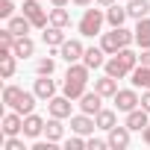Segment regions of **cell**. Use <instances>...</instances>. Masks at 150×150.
<instances>
[{
	"mask_svg": "<svg viewBox=\"0 0 150 150\" xmlns=\"http://www.w3.org/2000/svg\"><path fill=\"white\" fill-rule=\"evenodd\" d=\"M88 65L83 62H74V65H68V74H65V83H62V94L65 97H71V100H80L86 91H88Z\"/></svg>",
	"mask_w": 150,
	"mask_h": 150,
	"instance_id": "obj_1",
	"label": "cell"
},
{
	"mask_svg": "<svg viewBox=\"0 0 150 150\" xmlns=\"http://www.w3.org/2000/svg\"><path fill=\"white\" fill-rule=\"evenodd\" d=\"M132 41H135V33H129V30H124V27H112V33H103V38H100V47H103L109 56H115L118 50L129 47Z\"/></svg>",
	"mask_w": 150,
	"mask_h": 150,
	"instance_id": "obj_2",
	"label": "cell"
},
{
	"mask_svg": "<svg viewBox=\"0 0 150 150\" xmlns=\"http://www.w3.org/2000/svg\"><path fill=\"white\" fill-rule=\"evenodd\" d=\"M103 21H106V12L103 9H86V15L80 18V35H97L103 30Z\"/></svg>",
	"mask_w": 150,
	"mask_h": 150,
	"instance_id": "obj_3",
	"label": "cell"
},
{
	"mask_svg": "<svg viewBox=\"0 0 150 150\" xmlns=\"http://www.w3.org/2000/svg\"><path fill=\"white\" fill-rule=\"evenodd\" d=\"M21 12H24V15L33 21V27H35V30H44V27L50 24V15L41 9V3H38V0H24Z\"/></svg>",
	"mask_w": 150,
	"mask_h": 150,
	"instance_id": "obj_4",
	"label": "cell"
},
{
	"mask_svg": "<svg viewBox=\"0 0 150 150\" xmlns=\"http://www.w3.org/2000/svg\"><path fill=\"white\" fill-rule=\"evenodd\" d=\"M112 100H115V109H118V112H132V109L141 106V97H138L135 88H118V94H115Z\"/></svg>",
	"mask_w": 150,
	"mask_h": 150,
	"instance_id": "obj_5",
	"label": "cell"
},
{
	"mask_svg": "<svg viewBox=\"0 0 150 150\" xmlns=\"http://www.w3.org/2000/svg\"><path fill=\"white\" fill-rule=\"evenodd\" d=\"M59 56H62L68 65H74V62H83V56H86V47H83V41H77V38H65V44L59 47Z\"/></svg>",
	"mask_w": 150,
	"mask_h": 150,
	"instance_id": "obj_6",
	"label": "cell"
},
{
	"mask_svg": "<svg viewBox=\"0 0 150 150\" xmlns=\"http://www.w3.org/2000/svg\"><path fill=\"white\" fill-rule=\"evenodd\" d=\"M71 129H74V132H80V135H88V132L97 129V121H94V115H86V112L71 115Z\"/></svg>",
	"mask_w": 150,
	"mask_h": 150,
	"instance_id": "obj_7",
	"label": "cell"
},
{
	"mask_svg": "<svg viewBox=\"0 0 150 150\" xmlns=\"http://www.w3.org/2000/svg\"><path fill=\"white\" fill-rule=\"evenodd\" d=\"M129 132H132V129H129L127 124H124V127H112V129H109V147H112V150H127V147H129Z\"/></svg>",
	"mask_w": 150,
	"mask_h": 150,
	"instance_id": "obj_8",
	"label": "cell"
},
{
	"mask_svg": "<svg viewBox=\"0 0 150 150\" xmlns=\"http://www.w3.org/2000/svg\"><path fill=\"white\" fill-rule=\"evenodd\" d=\"M103 68H106V74H109V77H115V80H124V77H129V74H132V68H129V65H127L118 53H115L112 59H106V65H103Z\"/></svg>",
	"mask_w": 150,
	"mask_h": 150,
	"instance_id": "obj_9",
	"label": "cell"
},
{
	"mask_svg": "<svg viewBox=\"0 0 150 150\" xmlns=\"http://www.w3.org/2000/svg\"><path fill=\"white\" fill-rule=\"evenodd\" d=\"M100 103H103V94H97V91H86V94L80 97V109H83L86 115H97V112L103 109Z\"/></svg>",
	"mask_w": 150,
	"mask_h": 150,
	"instance_id": "obj_10",
	"label": "cell"
},
{
	"mask_svg": "<svg viewBox=\"0 0 150 150\" xmlns=\"http://www.w3.org/2000/svg\"><path fill=\"white\" fill-rule=\"evenodd\" d=\"M47 109H50V115L53 118H71V97H50L47 100Z\"/></svg>",
	"mask_w": 150,
	"mask_h": 150,
	"instance_id": "obj_11",
	"label": "cell"
},
{
	"mask_svg": "<svg viewBox=\"0 0 150 150\" xmlns=\"http://www.w3.org/2000/svg\"><path fill=\"white\" fill-rule=\"evenodd\" d=\"M24 132V115L21 112H6L3 115V135H18Z\"/></svg>",
	"mask_w": 150,
	"mask_h": 150,
	"instance_id": "obj_12",
	"label": "cell"
},
{
	"mask_svg": "<svg viewBox=\"0 0 150 150\" xmlns=\"http://www.w3.org/2000/svg\"><path fill=\"white\" fill-rule=\"evenodd\" d=\"M44 124H47V121L38 118V115H33V112L24 115V135H27V138H38V135L44 132Z\"/></svg>",
	"mask_w": 150,
	"mask_h": 150,
	"instance_id": "obj_13",
	"label": "cell"
},
{
	"mask_svg": "<svg viewBox=\"0 0 150 150\" xmlns=\"http://www.w3.org/2000/svg\"><path fill=\"white\" fill-rule=\"evenodd\" d=\"M35 94H38V100H50V97H56V83L50 80V77H41L38 74V80H35V88H33Z\"/></svg>",
	"mask_w": 150,
	"mask_h": 150,
	"instance_id": "obj_14",
	"label": "cell"
},
{
	"mask_svg": "<svg viewBox=\"0 0 150 150\" xmlns=\"http://www.w3.org/2000/svg\"><path fill=\"white\" fill-rule=\"evenodd\" d=\"M147 115H150L147 109H132V112H127V121H124V124H127L132 132H141V129L147 127Z\"/></svg>",
	"mask_w": 150,
	"mask_h": 150,
	"instance_id": "obj_15",
	"label": "cell"
},
{
	"mask_svg": "<svg viewBox=\"0 0 150 150\" xmlns=\"http://www.w3.org/2000/svg\"><path fill=\"white\" fill-rule=\"evenodd\" d=\"M15 53L12 50H3L0 47V74H3V80H12L15 77Z\"/></svg>",
	"mask_w": 150,
	"mask_h": 150,
	"instance_id": "obj_16",
	"label": "cell"
},
{
	"mask_svg": "<svg viewBox=\"0 0 150 150\" xmlns=\"http://www.w3.org/2000/svg\"><path fill=\"white\" fill-rule=\"evenodd\" d=\"M94 91H97V94H103V97H115V94H118V80L106 74V77L94 80Z\"/></svg>",
	"mask_w": 150,
	"mask_h": 150,
	"instance_id": "obj_17",
	"label": "cell"
},
{
	"mask_svg": "<svg viewBox=\"0 0 150 150\" xmlns=\"http://www.w3.org/2000/svg\"><path fill=\"white\" fill-rule=\"evenodd\" d=\"M6 27H9V30H12L15 35H30V30H33V21H30V18H27V15L21 12V15H12Z\"/></svg>",
	"mask_w": 150,
	"mask_h": 150,
	"instance_id": "obj_18",
	"label": "cell"
},
{
	"mask_svg": "<svg viewBox=\"0 0 150 150\" xmlns=\"http://www.w3.org/2000/svg\"><path fill=\"white\" fill-rule=\"evenodd\" d=\"M12 53H15L18 59H30V56L35 53V44H33V38H30V35H18V38H15V47H12Z\"/></svg>",
	"mask_w": 150,
	"mask_h": 150,
	"instance_id": "obj_19",
	"label": "cell"
},
{
	"mask_svg": "<svg viewBox=\"0 0 150 150\" xmlns=\"http://www.w3.org/2000/svg\"><path fill=\"white\" fill-rule=\"evenodd\" d=\"M129 77H132V86L135 88H150V65H135L132 68V74H129Z\"/></svg>",
	"mask_w": 150,
	"mask_h": 150,
	"instance_id": "obj_20",
	"label": "cell"
},
{
	"mask_svg": "<svg viewBox=\"0 0 150 150\" xmlns=\"http://www.w3.org/2000/svg\"><path fill=\"white\" fill-rule=\"evenodd\" d=\"M127 18H129V12H127L124 6H118V3L106 6V21H109V27H124Z\"/></svg>",
	"mask_w": 150,
	"mask_h": 150,
	"instance_id": "obj_21",
	"label": "cell"
},
{
	"mask_svg": "<svg viewBox=\"0 0 150 150\" xmlns=\"http://www.w3.org/2000/svg\"><path fill=\"white\" fill-rule=\"evenodd\" d=\"M41 38H44V44L47 47H62L65 44V33H62V27H44V33H41Z\"/></svg>",
	"mask_w": 150,
	"mask_h": 150,
	"instance_id": "obj_22",
	"label": "cell"
},
{
	"mask_svg": "<svg viewBox=\"0 0 150 150\" xmlns=\"http://www.w3.org/2000/svg\"><path fill=\"white\" fill-rule=\"evenodd\" d=\"M135 44L144 50V47H150V18H141L138 24H135Z\"/></svg>",
	"mask_w": 150,
	"mask_h": 150,
	"instance_id": "obj_23",
	"label": "cell"
},
{
	"mask_svg": "<svg viewBox=\"0 0 150 150\" xmlns=\"http://www.w3.org/2000/svg\"><path fill=\"white\" fill-rule=\"evenodd\" d=\"M103 53H106L103 47H88V50H86V56H83V62H86L91 71H94V68H103V65H106Z\"/></svg>",
	"mask_w": 150,
	"mask_h": 150,
	"instance_id": "obj_24",
	"label": "cell"
},
{
	"mask_svg": "<svg viewBox=\"0 0 150 150\" xmlns=\"http://www.w3.org/2000/svg\"><path fill=\"white\" fill-rule=\"evenodd\" d=\"M35 91H21V97H18V103H15V112H21V115H30L33 109H35Z\"/></svg>",
	"mask_w": 150,
	"mask_h": 150,
	"instance_id": "obj_25",
	"label": "cell"
},
{
	"mask_svg": "<svg viewBox=\"0 0 150 150\" xmlns=\"http://www.w3.org/2000/svg\"><path fill=\"white\" fill-rule=\"evenodd\" d=\"M94 121H97V129H112V127H118V115L112 112V109H100L97 115H94Z\"/></svg>",
	"mask_w": 150,
	"mask_h": 150,
	"instance_id": "obj_26",
	"label": "cell"
},
{
	"mask_svg": "<svg viewBox=\"0 0 150 150\" xmlns=\"http://www.w3.org/2000/svg\"><path fill=\"white\" fill-rule=\"evenodd\" d=\"M127 12H129V18L141 21V18L150 15V3H147V0H129V3H127Z\"/></svg>",
	"mask_w": 150,
	"mask_h": 150,
	"instance_id": "obj_27",
	"label": "cell"
},
{
	"mask_svg": "<svg viewBox=\"0 0 150 150\" xmlns=\"http://www.w3.org/2000/svg\"><path fill=\"white\" fill-rule=\"evenodd\" d=\"M50 24H53V27H62V30L71 27V15H68V9H65V6H53V9H50Z\"/></svg>",
	"mask_w": 150,
	"mask_h": 150,
	"instance_id": "obj_28",
	"label": "cell"
},
{
	"mask_svg": "<svg viewBox=\"0 0 150 150\" xmlns=\"http://www.w3.org/2000/svg\"><path fill=\"white\" fill-rule=\"evenodd\" d=\"M62 132H65V127H62V118H53V115H50V121L44 124V135H47L50 141H59V138H62Z\"/></svg>",
	"mask_w": 150,
	"mask_h": 150,
	"instance_id": "obj_29",
	"label": "cell"
},
{
	"mask_svg": "<svg viewBox=\"0 0 150 150\" xmlns=\"http://www.w3.org/2000/svg\"><path fill=\"white\" fill-rule=\"evenodd\" d=\"M21 91H24V88H18V86H6V88H3V103H6L9 109H15V103H18Z\"/></svg>",
	"mask_w": 150,
	"mask_h": 150,
	"instance_id": "obj_30",
	"label": "cell"
},
{
	"mask_svg": "<svg viewBox=\"0 0 150 150\" xmlns=\"http://www.w3.org/2000/svg\"><path fill=\"white\" fill-rule=\"evenodd\" d=\"M35 71L41 74V77H53V71H56V62H53L50 56H44V59H38V65H35Z\"/></svg>",
	"mask_w": 150,
	"mask_h": 150,
	"instance_id": "obj_31",
	"label": "cell"
},
{
	"mask_svg": "<svg viewBox=\"0 0 150 150\" xmlns=\"http://www.w3.org/2000/svg\"><path fill=\"white\" fill-rule=\"evenodd\" d=\"M15 38H18V35H15L9 27L0 30V47H3V50H12V47H15Z\"/></svg>",
	"mask_w": 150,
	"mask_h": 150,
	"instance_id": "obj_32",
	"label": "cell"
},
{
	"mask_svg": "<svg viewBox=\"0 0 150 150\" xmlns=\"http://www.w3.org/2000/svg\"><path fill=\"white\" fill-rule=\"evenodd\" d=\"M118 56H121V59H124V62H127L129 68H135V65H138V53H135V50H129V47L118 50Z\"/></svg>",
	"mask_w": 150,
	"mask_h": 150,
	"instance_id": "obj_33",
	"label": "cell"
},
{
	"mask_svg": "<svg viewBox=\"0 0 150 150\" xmlns=\"http://www.w3.org/2000/svg\"><path fill=\"white\" fill-rule=\"evenodd\" d=\"M65 147H68V150H83V147H86V141H83V135H80V132H74V135L65 141Z\"/></svg>",
	"mask_w": 150,
	"mask_h": 150,
	"instance_id": "obj_34",
	"label": "cell"
},
{
	"mask_svg": "<svg viewBox=\"0 0 150 150\" xmlns=\"http://www.w3.org/2000/svg\"><path fill=\"white\" fill-rule=\"evenodd\" d=\"M15 15V6H12V0H0V18L3 21H9Z\"/></svg>",
	"mask_w": 150,
	"mask_h": 150,
	"instance_id": "obj_35",
	"label": "cell"
},
{
	"mask_svg": "<svg viewBox=\"0 0 150 150\" xmlns=\"http://www.w3.org/2000/svg\"><path fill=\"white\" fill-rule=\"evenodd\" d=\"M3 147H6V150H27V147H24V141H21L18 135H6Z\"/></svg>",
	"mask_w": 150,
	"mask_h": 150,
	"instance_id": "obj_36",
	"label": "cell"
},
{
	"mask_svg": "<svg viewBox=\"0 0 150 150\" xmlns=\"http://www.w3.org/2000/svg\"><path fill=\"white\" fill-rule=\"evenodd\" d=\"M86 147H88V150H106V147H109V138H94V135H91V138L86 141Z\"/></svg>",
	"mask_w": 150,
	"mask_h": 150,
	"instance_id": "obj_37",
	"label": "cell"
},
{
	"mask_svg": "<svg viewBox=\"0 0 150 150\" xmlns=\"http://www.w3.org/2000/svg\"><path fill=\"white\" fill-rule=\"evenodd\" d=\"M138 62H141V65H150V47H144V50L138 53Z\"/></svg>",
	"mask_w": 150,
	"mask_h": 150,
	"instance_id": "obj_38",
	"label": "cell"
},
{
	"mask_svg": "<svg viewBox=\"0 0 150 150\" xmlns=\"http://www.w3.org/2000/svg\"><path fill=\"white\" fill-rule=\"evenodd\" d=\"M141 109L150 112V88H144V94H141Z\"/></svg>",
	"mask_w": 150,
	"mask_h": 150,
	"instance_id": "obj_39",
	"label": "cell"
},
{
	"mask_svg": "<svg viewBox=\"0 0 150 150\" xmlns=\"http://www.w3.org/2000/svg\"><path fill=\"white\" fill-rule=\"evenodd\" d=\"M141 138H144V144H147V147H150V124H147V127H144V129H141Z\"/></svg>",
	"mask_w": 150,
	"mask_h": 150,
	"instance_id": "obj_40",
	"label": "cell"
},
{
	"mask_svg": "<svg viewBox=\"0 0 150 150\" xmlns=\"http://www.w3.org/2000/svg\"><path fill=\"white\" fill-rule=\"evenodd\" d=\"M71 3H74V6H88L91 0H71Z\"/></svg>",
	"mask_w": 150,
	"mask_h": 150,
	"instance_id": "obj_41",
	"label": "cell"
},
{
	"mask_svg": "<svg viewBox=\"0 0 150 150\" xmlns=\"http://www.w3.org/2000/svg\"><path fill=\"white\" fill-rule=\"evenodd\" d=\"M50 3H53V6H68L71 0H50Z\"/></svg>",
	"mask_w": 150,
	"mask_h": 150,
	"instance_id": "obj_42",
	"label": "cell"
},
{
	"mask_svg": "<svg viewBox=\"0 0 150 150\" xmlns=\"http://www.w3.org/2000/svg\"><path fill=\"white\" fill-rule=\"evenodd\" d=\"M97 3H100V6H112V3H115V0H97Z\"/></svg>",
	"mask_w": 150,
	"mask_h": 150,
	"instance_id": "obj_43",
	"label": "cell"
},
{
	"mask_svg": "<svg viewBox=\"0 0 150 150\" xmlns=\"http://www.w3.org/2000/svg\"><path fill=\"white\" fill-rule=\"evenodd\" d=\"M127 3H129V0H127Z\"/></svg>",
	"mask_w": 150,
	"mask_h": 150,
	"instance_id": "obj_44",
	"label": "cell"
}]
</instances>
